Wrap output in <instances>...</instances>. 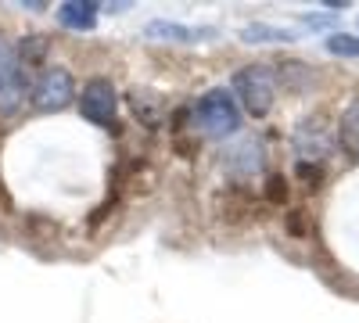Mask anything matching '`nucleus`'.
<instances>
[{
    "label": "nucleus",
    "instance_id": "nucleus-1",
    "mask_svg": "<svg viewBox=\"0 0 359 323\" xmlns=\"http://www.w3.org/2000/svg\"><path fill=\"white\" fill-rule=\"evenodd\" d=\"M194 126L212 140H223V137L241 130V108H237V101H233V94L226 90V86L208 90L194 104Z\"/></svg>",
    "mask_w": 359,
    "mask_h": 323
},
{
    "label": "nucleus",
    "instance_id": "nucleus-2",
    "mask_svg": "<svg viewBox=\"0 0 359 323\" xmlns=\"http://www.w3.org/2000/svg\"><path fill=\"white\" fill-rule=\"evenodd\" d=\"M233 101H241L248 115H255V119H262V115H269V108H273V97H277V79H273V69L266 65H248L241 72H233Z\"/></svg>",
    "mask_w": 359,
    "mask_h": 323
},
{
    "label": "nucleus",
    "instance_id": "nucleus-3",
    "mask_svg": "<svg viewBox=\"0 0 359 323\" xmlns=\"http://www.w3.org/2000/svg\"><path fill=\"white\" fill-rule=\"evenodd\" d=\"M29 97H33V108H40V111H62L76 97V79L69 69H43Z\"/></svg>",
    "mask_w": 359,
    "mask_h": 323
},
{
    "label": "nucleus",
    "instance_id": "nucleus-4",
    "mask_svg": "<svg viewBox=\"0 0 359 323\" xmlns=\"http://www.w3.org/2000/svg\"><path fill=\"white\" fill-rule=\"evenodd\" d=\"M79 111L83 119L97 123V126H111L115 123V111H118V94L108 79H90L79 94Z\"/></svg>",
    "mask_w": 359,
    "mask_h": 323
},
{
    "label": "nucleus",
    "instance_id": "nucleus-5",
    "mask_svg": "<svg viewBox=\"0 0 359 323\" xmlns=\"http://www.w3.org/2000/svg\"><path fill=\"white\" fill-rule=\"evenodd\" d=\"M144 36L147 40H172V43H201V40H212L216 29L208 25H184V22H169V18H155L144 25Z\"/></svg>",
    "mask_w": 359,
    "mask_h": 323
},
{
    "label": "nucleus",
    "instance_id": "nucleus-6",
    "mask_svg": "<svg viewBox=\"0 0 359 323\" xmlns=\"http://www.w3.org/2000/svg\"><path fill=\"white\" fill-rule=\"evenodd\" d=\"M22 72H18V57L11 47L0 40V111H15L22 101Z\"/></svg>",
    "mask_w": 359,
    "mask_h": 323
},
{
    "label": "nucleus",
    "instance_id": "nucleus-7",
    "mask_svg": "<svg viewBox=\"0 0 359 323\" xmlns=\"http://www.w3.org/2000/svg\"><path fill=\"white\" fill-rule=\"evenodd\" d=\"M97 15H101V8L90 4V0H69V4L57 8V22L65 29H83V33L97 25Z\"/></svg>",
    "mask_w": 359,
    "mask_h": 323
},
{
    "label": "nucleus",
    "instance_id": "nucleus-8",
    "mask_svg": "<svg viewBox=\"0 0 359 323\" xmlns=\"http://www.w3.org/2000/svg\"><path fill=\"white\" fill-rule=\"evenodd\" d=\"M338 133H341V144L352 158H359V101L345 108L341 123H338Z\"/></svg>",
    "mask_w": 359,
    "mask_h": 323
},
{
    "label": "nucleus",
    "instance_id": "nucleus-9",
    "mask_svg": "<svg viewBox=\"0 0 359 323\" xmlns=\"http://www.w3.org/2000/svg\"><path fill=\"white\" fill-rule=\"evenodd\" d=\"M241 40L245 43H291L294 33H287V29H277V25H245L241 29Z\"/></svg>",
    "mask_w": 359,
    "mask_h": 323
},
{
    "label": "nucleus",
    "instance_id": "nucleus-10",
    "mask_svg": "<svg viewBox=\"0 0 359 323\" xmlns=\"http://www.w3.org/2000/svg\"><path fill=\"white\" fill-rule=\"evenodd\" d=\"M327 50H331V54H345V57H359V40H355V36L338 33V36L327 40Z\"/></svg>",
    "mask_w": 359,
    "mask_h": 323
},
{
    "label": "nucleus",
    "instance_id": "nucleus-11",
    "mask_svg": "<svg viewBox=\"0 0 359 323\" xmlns=\"http://www.w3.org/2000/svg\"><path fill=\"white\" fill-rule=\"evenodd\" d=\"M266 198L273 205H287V176H269L266 180Z\"/></svg>",
    "mask_w": 359,
    "mask_h": 323
},
{
    "label": "nucleus",
    "instance_id": "nucleus-12",
    "mask_svg": "<svg viewBox=\"0 0 359 323\" xmlns=\"http://www.w3.org/2000/svg\"><path fill=\"white\" fill-rule=\"evenodd\" d=\"M298 176H302L309 187H320L323 184V169L316 162H298Z\"/></svg>",
    "mask_w": 359,
    "mask_h": 323
},
{
    "label": "nucleus",
    "instance_id": "nucleus-13",
    "mask_svg": "<svg viewBox=\"0 0 359 323\" xmlns=\"http://www.w3.org/2000/svg\"><path fill=\"white\" fill-rule=\"evenodd\" d=\"M287 233H291V238H306V233H309V223H306L302 212H291L287 216Z\"/></svg>",
    "mask_w": 359,
    "mask_h": 323
}]
</instances>
